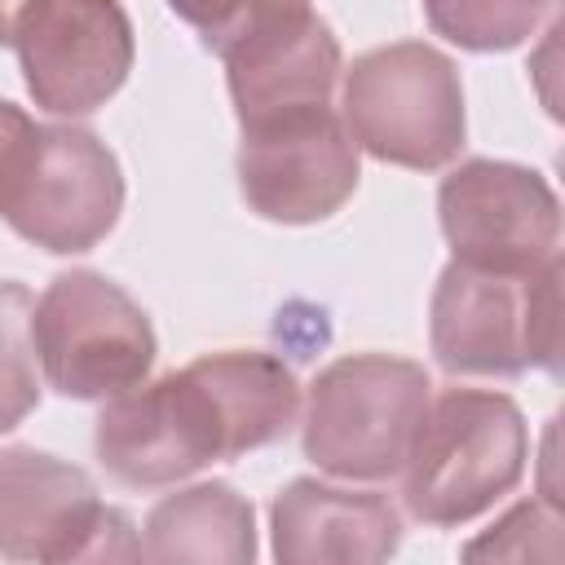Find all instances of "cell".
I'll use <instances>...</instances> for the list:
<instances>
[{
  "instance_id": "cell-1",
  "label": "cell",
  "mask_w": 565,
  "mask_h": 565,
  "mask_svg": "<svg viewBox=\"0 0 565 565\" xmlns=\"http://www.w3.org/2000/svg\"><path fill=\"white\" fill-rule=\"evenodd\" d=\"M300 411L296 375L252 349L203 353L132 384L97 415V459L124 486H172L212 459L278 441Z\"/></svg>"
},
{
  "instance_id": "cell-2",
  "label": "cell",
  "mask_w": 565,
  "mask_h": 565,
  "mask_svg": "<svg viewBox=\"0 0 565 565\" xmlns=\"http://www.w3.org/2000/svg\"><path fill=\"white\" fill-rule=\"evenodd\" d=\"M561 252L530 269L450 260L433 291V353L450 375L561 366Z\"/></svg>"
},
{
  "instance_id": "cell-3",
  "label": "cell",
  "mask_w": 565,
  "mask_h": 565,
  "mask_svg": "<svg viewBox=\"0 0 565 565\" xmlns=\"http://www.w3.org/2000/svg\"><path fill=\"white\" fill-rule=\"evenodd\" d=\"M525 419L512 397L486 388H446L428 397L402 459L411 516L459 525L503 499L525 468Z\"/></svg>"
},
{
  "instance_id": "cell-4",
  "label": "cell",
  "mask_w": 565,
  "mask_h": 565,
  "mask_svg": "<svg viewBox=\"0 0 565 565\" xmlns=\"http://www.w3.org/2000/svg\"><path fill=\"white\" fill-rule=\"evenodd\" d=\"M433 397L428 371L388 353H353L309 384L305 455L335 477L380 481L402 472L415 424Z\"/></svg>"
},
{
  "instance_id": "cell-5",
  "label": "cell",
  "mask_w": 565,
  "mask_h": 565,
  "mask_svg": "<svg viewBox=\"0 0 565 565\" xmlns=\"http://www.w3.org/2000/svg\"><path fill=\"white\" fill-rule=\"evenodd\" d=\"M344 124L353 141L384 163H450L463 146V88L455 62L419 40L362 53L344 75Z\"/></svg>"
},
{
  "instance_id": "cell-6",
  "label": "cell",
  "mask_w": 565,
  "mask_h": 565,
  "mask_svg": "<svg viewBox=\"0 0 565 565\" xmlns=\"http://www.w3.org/2000/svg\"><path fill=\"white\" fill-rule=\"evenodd\" d=\"M35 358L66 397H115L146 380L154 331L146 309L102 274H57L31 313Z\"/></svg>"
},
{
  "instance_id": "cell-7",
  "label": "cell",
  "mask_w": 565,
  "mask_h": 565,
  "mask_svg": "<svg viewBox=\"0 0 565 565\" xmlns=\"http://www.w3.org/2000/svg\"><path fill=\"white\" fill-rule=\"evenodd\" d=\"M124 207L119 159L88 128L49 124L35 128L9 190L0 199V216L44 252H88L110 234Z\"/></svg>"
},
{
  "instance_id": "cell-8",
  "label": "cell",
  "mask_w": 565,
  "mask_h": 565,
  "mask_svg": "<svg viewBox=\"0 0 565 565\" xmlns=\"http://www.w3.org/2000/svg\"><path fill=\"white\" fill-rule=\"evenodd\" d=\"M0 556L124 561L141 556L124 512L106 508L84 468L31 450H0Z\"/></svg>"
},
{
  "instance_id": "cell-9",
  "label": "cell",
  "mask_w": 565,
  "mask_h": 565,
  "mask_svg": "<svg viewBox=\"0 0 565 565\" xmlns=\"http://www.w3.org/2000/svg\"><path fill=\"white\" fill-rule=\"evenodd\" d=\"M238 185L265 221H322L358 185V141L331 102L252 119L243 124Z\"/></svg>"
},
{
  "instance_id": "cell-10",
  "label": "cell",
  "mask_w": 565,
  "mask_h": 565,
  "mask_svg": "<svg viewBox=\"0 0 565 565\" xmlns=\"http://www.w3.org/2000/svg\"><path fill=\"white\" fill-rule=\"evenodd\" d=\"M26 93L53 115H88L132 71V22L119 0H31L13 31Z\"/></svg>"
},
{
  "instance_id": "cell-11",
  "label": "cell",
  "mask_w": 565,
  "mask_h": 565,
  "mask_svg": "<svg viewBox=\"0 0 565 565\" xmlns=\"http://www.w3.org/2000/svg\"><path fill=\"white\" fill-rule=\"evenodd\" d=\"M437 212L446 243L463 265L530 269L556 256L561 203L534 168L468 159L441 181Z\"/></svg>"
},
{
  "instance_id": "cell-12",
  "label": "cell",
  "mask_w": 565,
  "mask_h": 565,
  "mask_svg": "<svg viewBox=\"0 0 565 565\" xmlns=\"http://www.w3.org/2000/svg\"><path fill=\"white\" fill-rule=\"evenodd\" d=\"M221 57H225L238 124L331 102V88L340 75V44L331 26L309 9L256 26L252 35L230 44Z\"/></svg>"
},
{
  "instance_id": "cell-13",
  "label": "cell",
  "mask_w": 565,
  "mask_h": 565,
  "mask_svg": "<svg viewBox=\"0 0 565 565\" xmlns=\"http://www.w3.org/2000/svg\"><path fill=\"white\" fill-rule=\"evenodd\" d=\"M282 565H375L402 539L397 508L375 490H340L296 477L269 508Z\"/></svg>"
},
{
  "instance_id": "cell-14",
  "label": "cell",
  "mask_w": 565,
  "mask_h": 565,
  "mask_svg": "<svg viewBox=\"0 0 565 565\" xmlns=\"http://www.w3.org/2000/svg\"><path fill=\"white\" fill-rule=\"evenodd\" d=\"M150 561H199V565H247L256 556V516L252 503L225 486L203 481L177 490L154 503L146 516V547Z\"/></svg>"
},
{
  "instance_id": "cell-15",
  "label": "cell",
  "mask_w": 565,
  "mask_h": 565,
  "mask_svg": "<svg viewBox=\"0 0 565 565\" xmlns=\"http://www.w3.org/2000/svg\"><path fill=\"white\" fill-rule=\"evenodd\" d=\"M543 9L547 0H424L433 31L472 53L521 44L539 26Z\"/></svg>"
},
{
  "instance_id": "cell-16",
  "label": "cell",
  "mask_w": 565,
  "mask_h": 565,
  "mask_svg": "<svg viewBox=\"0 0 565 565\" xmlns=\"http://www.w3.org/2000/svg\"><path fill=\"white\" fill-rule=\"evenodd\" d=\"M35 300L22 282H0V433L18 428L40 402L35 371V335H31Z\"/></svg>"
},
{
  "instance_id": "cell-17",
  "label": "cell",
  "mask_w": 565,
  "mask_h": 565,
  "mask_svg": "<svg viewBox=\"0 0 565 565\" xmlns=\"http://www.w3.org/2000/svg\"><path fill=\"white\" fill-rule=\"evenodd\" d=\"M181 22H190L207 49L225 53L243 35H252L265 22H278L287 13L309 9V0H168Z\"/></svg>"
},
{
  "instance_id": "cell-18",
  "label": "cell",
  "mask_w": 565,
  "mask_h": 565,
  "mask_svg": "<svg viewBox=\"0 0 565 565\" xmlns=\"http://www.w3.org/2000/svg\"><path fill=\"white\" fill-rule=\"evenodd\" d=\"M463 556L468 561H481V556H508V561L543 556V561H561V516H556L552 503H521L486 539L468 543Z\"/></svg>"
},
{
  "instance_id": "cell-19",
  "label": "cell",
  "mask_w": 565,
  "mask_h": 565,
  "mask_svg": "<svg viewBox=\"0 0 565 565\" xmlns=\"http://www.w3.org/2000/svg\"><path fill=\"white\" fill-rule=\"evenodd\" d=\"M31 132H35V124L13 102H0V199L9 190V177H13V168H18V159H22L26 141H31Z\"/></svg>"
},
{
  "instance_id": "cell-20",
  "label": "cell",
  "mask_w": 565,
  "mask_h": 565,
  "mask_svg": "<svg viewBox=\"0 0 565 565\" xmlns=\"http://www.w3.org/2000/svg\"><path fill=\"white\" fill-rule=\"evenodd\" d=\"M26 4H31V0H0V44H9V40H13L18 18L26 13Z\"/></svg>"
}]
</instances>
